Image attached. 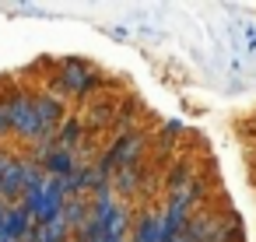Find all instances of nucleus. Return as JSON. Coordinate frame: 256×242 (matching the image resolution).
<instances>
[{"mask_svg":"<svg viewBox=\"0 0 256 242\" xmlns=\"http://www.w3.org/2000/svg\"><path fill=\"white\" fill-rule=\"evenodd\" d=\"M78 137H81V123L78 120H67L64 130H60V137H56V151H70L78 144Z\"/></svg>","mask_w":256,"mask_h":242,"instance_id":"6","label":"nucleus"},{"mask_svg":"<svg viewBox=\"0 0 256 242\" xmlns=\"http://www.w3.org/2000/svg\"><path fill=\"white\" fill-rule=\"evenodd\" d=\"M56 84H60L64 92H70V95H81V92H88V88L95 84V74H88L81 64H67V70L56 78Z\"/></svg>","mask_w":256,"mask_h":242,"instance_id":"4","label":"nucleus"},{"mask_svg":"<svg viewBox=\"0 0 256 242\" xmlns=\"http://www.w3.org/2000/svg\"><path fill=\"white\" fill-rule=\"evenodd\" d=\"M8 130H11V126H8V109L0 106V134H8Z\"/></svg>","mask_w":256,"mask_h":242,"instance_id":"8","label":"nucleus"},{"mask_svg":"<svg viewBox=\"0 0 256 242\" xmlns=\"http://www.w3.org/2000/svg\"><path fill=\"white\" fill-rule=\"evenodd\" d=\"M4 168H8V158H4V154H0V172H4Z\"/></svg>","mask_w":256,"mask_h":242,"instance_id":"10","label":"nucleus"},{"mask_svg":"<svg viewBox=\"0 0 256 242\" xmlns=\"http://www.w3.org/2000/svg\"><path fill=\"white\" fill-rule=\"evenodd\" d=\"M36 106V123H39V137H50L60 123V102L53 95H42V98H32Z\"/></svg>","mask_w":256,"mask_h":242,"instance_id":"3","label":"nucleus"},{"mask_svg":"<svg viewBox=\"0 0 256 242\" xmlns=\"http://www.w3.org/2000/svg\"><path fill=\"white\" fill-rule=\"evenodd\" d=\"M4 109H8V126H11L14 134H22V137H32V140H39L36 106H32V98H28V95H14L11 102H4Z\"/></svg>","mask_w":256,"mask_h":242,"instance_id":"1","label":"nucleus"},{"mask_svg":"<svg viewBox=\"0 0 256 242\" xmlns=\"http://www.w3.org/2000/svg\"><path fill=\"white\" fill-rule=\"evenodd\" d=\"M42 158H46V168L53 172V179H67V176L74 172V154H70V151H56V148L46 144Z\"/></svg>","mask_w":256,"mask_h":242,"instance_id":"5","label":"nucleus"},{"mask_svg":"<svg viewBox=\"0 0 256 242\" xmlns=\"http://www.w3.org/2000/svg\"><path fill=\"white\" fill-rule=\"evenodd\" d=\"M116 182H120L116 190H134V182H137V168H134V165H126V168L120 172V179H116Z\"/></svg>","mask_w":256,"mask_h":242,"instance_id":"7","label":"nucleus"},{"mask_svg":"<svg viewBox=\"0 0 256 242\" xmlns=\"http://www.w3.org/2000/svg\"><path fill=\"white\" fill-rule=\"evenodd\" d=\"M140 144H144V140H140V134H126V137H120V140H116V148H112V151L106 154V162H102V176H106V172H112L116 165H123V168H126V165H134V154L140 151Z\"/></svg>","mask_w":256,"mask_h":242,"instance_id":"2","label":"nucleus"},{"mask_svg":"<svg viewBox=\"0 0 256 242\" xmlns=\"http://www.w3.org/2000/svg\"><path fill=\"white\" fill-rule=\"evenodd\" d=\"M168 242H193L190 235H176V238H168Z\"/></svg>","mask_w":256,"mask_h":242,"instance_id":"9","label":"nucleus"}]
</instances>
